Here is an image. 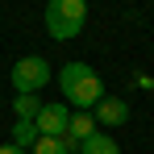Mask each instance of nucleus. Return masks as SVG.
I'll return each instance as SVG.
<instances>
[{"label": "nucleus", "instance_id": "423d86ee", "mask_svg": "<svg viewBox=\"0 0 154 154\" xmlns=\"http://www.w3.org/2000/svg\"><path fill=\"white\" fill-rule=\"evenodd\" d=\"M96 121H100V125H125L129 121V104L121 100V96H104V100L96 104Z\"/></svg>", "mask_w": 154, "mask_h": 154}, {"label": "nucleus", "instance_id": "0eeeda50", "mask_svg": "<svg viewBox=\"0 0 154 154\" xmlns=\"http://www.w3.org/2000/svg\"><path fill=\"white\" fill-rule=\"evenodd\" d=\"M79 154H121V146H117L108 133H92V137L79 146Z\"/></svg>", "mask_w": 154, "mask_h": 154}, {"label": "nucleus", "instance_id": "39448f33", "mask_svg": "<svg viewBox=\"0 0 154 154\" xmlns=\"http://www.w3.org/2000/svg\"><path fill=\"white\" fill-rule=\"evenodd\" d=\"M92 133H96V117H92V112H71V117H67V133H63V142H67V146H75V142L83 146Z\"/></svg>", "mask_w": 154, "mask_h": 154}, {"label": "nucleus", "instance_id": "20e7f679", "mask_svg": "<svg viewBox=\"0 0 154 154\" xmlns=\"http://www.w3.org/2000/svg\"><path fill=\"white\" fill-rule=\"evenodd\" d=\"M67 117H71V108H67V104H42V108H38V117H33L38 137H63V133H67Z\"/></svg>", "mask_w": 154, "mask_h": 154}, {"label": "nucleus", "instance_id": "9b49d317", "mask_svg": "<svg viewBox=\"0 0 154 154\" xmlns=\"http://www.w3.org/2000/svg\"><path fill=\"white\" fill-rule=\"evenodd\" d=\"M0 154H25V150H17V146H0Z\"/></svg>", "mask_w": 154, "mask_h": 154}, {"label": "nucleus", "instance_id": "f257e3e1", "mask_svg": "<svg viewBox=\"0 0 154 154\" xmlns=\"http://www.w3.org/2000/svg\"><path fill=\"white\" fill-rule=\"evenodd\" d=\"M58 88H63L67 100H75V112H88V108H96L104 100V83L88 63H67L58 71Z\"/></svg>", "mask_w": 154, "mask_h": 154}, {"label": "nucleus", "instance_id": "6e6552de", "mask_svg": "<svg viewBox=\"0 0 154 154\" xmlns=\"http://www.w3.org/2000/svg\"><path fill=\"white\" fill-rule=\"evenodd\" d=\"M33 142H38V129H33V121H17V125H13V146H17V150H33Z\"/></svg>", "mask_w": 154, "mask_h": 154}, {"label": "nucleus", "instance_id": "7ed1b4c3", "mask_svg": "<svg viewBox=\"0 0 154 154\" xmlns=\"http://www.w3.org/2000/svg\"><path fill=\"white\" fill-rule=\"evenodd\" d=\"M8 79H13V88H17V96H38V92L50 83V63H46L42 54H25V58L8 71Z\"/></svg>", "mask_w": 154, "mask_h": 154}, {"label": "nucleus", "instance_id": "f03ea898", "mask_svg": "<svg viewBox=\"0 0 154 154\" xmlns=\"http://www.w3.org/2000/svg\"><path fill=\"white\" fill-rule=\"evenodd\" d=\"M83 21H88V4L83 0H50L46 4V33L58 38V42L75 38L83 29Z\"/></svg>", "mask_w": 154, "mask_h": 154}, {"label": "nucleus", "instance_id": "1a4fd4ad", "mask_svg": "<svg viewBox=\"0 0 154 154\" xmlns=\"http://www.w3.org/2000/svg\"><path fill=\"white\" fill-rule=\"evenodd\" d=\"M13 108H17V121H33V117H38V108H42V100H38V96H17Z\"/></svg>", "mask_w": 154, "mask_h": 154}, {"label": "nucleus", "instance_id": "9d476101", "mask_svg": "<svg viewBox=\"0 0 154 154\" xmlns=\"http://www.w3.org/2000/svg\"><path fill=\"white\" fill-rule=\"evenodd\" d=\"M29 154H71V146H67L63 137H38Z\"/></svg>", "mask_w": 154, "mask_h": 154}]
</instances>
